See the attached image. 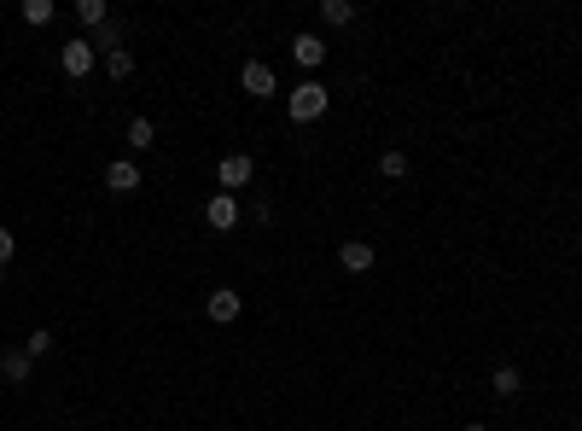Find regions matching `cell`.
I'll list each match as a JSON object with an SVG mask.
<instances>
[{"instance_id":"277c9868","label":"cell","mask_w":582,"mask_h":431,"mask_svg":"<svg viewBox=\"0 0 582 431\" xmlns=\"http://www.w3.org/2000/svg\"><path fill=\"white\" fill-rule=\"evenodd\" d=\"M251 175H256L251 152H228V157L216 164V181H221V193H233V199H239V187H251Z\"/></svg>"},{"instance_id":"5bb4252c","label":"cell","mask_w":582,"mask_h":431,"mask_svg":"<svg viewBox=\"0 0 582 431\" xmlns=\"http://www.w3.org/2000/svg\"><path fill=\"white\" fill-rule=\"evenodd\" d=\"M105 76H111V82H129V76H134V53H129V47L105 53Z\"/></svg>"},{"instance_id":"ba28073f","label":"cell","mask_w":582,"mask_h":431,"mask_svg":"<svg viewBox=\"0 0 582 431\" xmlns=\"http://www.w3.org/2000/svg\"><path fill=\"white\" fill-rule=\"evenodd\" d=\"M291 58H297V65H303V70H315V65H327V41H320V35H291Z\"/></svg>"},{"instance_id":"9a60e30c","label":"cell","mask_w":582,"mask_h":431,"mask_svg":"<svg viewBox=\"0 0 582 431\" xmlns=\"http://www.w3.org/2000/svg\"><path fill=\"white\" fill-rule=\"evenodd\" d=\"M355 18V6L350 0H320V23H332V30H344V23Z\"/></svg>"},{"instance_id":"5b68a950","label":"cell","mask_w":582,"mask_h":431,"mask_svg":"<svg viewBox=\"0 0 582 431\" xmlns=\"http://www.w3.org/2000/svg\"><path fill=\"white\" fill-rule=\"evenodd\" d=\"M105 187L117 193V199L140 193V164H134V157H111V164H105Z\"/></svg>"},{"instance_id":"8fae6325","label":"cell","mask_w":582,"mask_h":431,"mask_svg":"<svg viewBox=\"0 0 582 431\" xmlns=\"http://www.w3.org/2000/svg\"><path fill=\"white\" fill-rule=\"evenodd\" d=\"M489 385L501 391V397H518V391H524V373H518L513 362H501V367H495V373H489Z\"/></svg>"},{"instance_id":"e0dca14e","label":"cell","mask_w":582,"mask_h":431,"mask_svg":"<svg viewBox=\"0 0 582 431\" xmlns=\"http://www.w3.org/2000/svg\"><path fill=\"white\" fill-rule=\"evenodd\" d=\"M23 23H35V30L53 23V0H23Z\"/></svg>"},{"instance_id":"4fadbf2b","label":"cell","mask_w":582,"mask_h":431,"mask_svg":"<svg viewBox=\"0 0 582 431\" xmlns=\"http://www.w3.org/2000/svg\"><path fill=\"white\" fill-rule=\"evenodd\" d=\"M152 140H157L152 117H134V122H129V152H152Z\"/></svg>"},{"instance_id":"7a4b0ae2","label":"cell","mask_w":582,"mask_h":431,"mask_svg":"<svg viewBox=\"0 0 582 431\" xmlns=\"http://www.w3.org/2000/svg\"><path fill=\"white\" fill-rule=\"evenodd\" d=\"M94 65H99V47H94V41H82V35H76V41H65V47H58V70H65L70 82H82Z\"/></svg>"},{"instance_id":"7c38bea8","label":"cell","mask_w":582,"mask_h":431,"mask_svg":"<svg viewBox=\"0 0 582 431\" xmlns=\"http://www.w3.org/2000/svg\"><path fill=\"white\" fill-rule=\"evenodd\" d=\"M379 175H385V181H402L407 175V152H402V146H385V152H379Z\"/></svg>"},{"instance_id":"d6986e66","label":"cell","mask_w":582,"mask_h":431,"mask_svg":"<svg viewBox=\"0 0 582 431\" xmlns=\"http://www.w3.org/2000/svg\"><path fill=\"white\" fill-rule=\"evenodd\" d=\"M12 256H18V239H12V228H0V268H6Z\"/></svg>"},{"instance_id":"8992f818","label":"cell","mask_w":582,"mask_h":431,"mask_svg":"<svg viewBox=\"0 0 582 431\" xmlns=\"http://www.w3.org/2000/svg\"><path fill=\"white\" fill-rule=\"evenodd\" d=\"M204 315L216 327H228V321H239V315H245V298L233 286H216V292H210V303H204Z\"/></svg>"},{"instance_id":"3957f363","label":"cell","mask_w":582,"mask_h":431,"mask_svg":"<svg viewBox=\"0 0 582 431\" xmlns=\"http://www.w3.org/2000/svg\"><path fill=\"white\" fill-rule=\"evenodd\" d=\"M239 88L251 94V100H274V94H280V76H274V65H263V58H245V70H239Z\"/></svg>"},{"instance_id":"9c48e42d","label":"cell","mask_w":582,"mask_h":431,"mask_svg":"<svg viewBox=\"0 0 582 431\" xmlns=\"http://www.w3.org/2000/svg\"><path fill=\"white\" fill-rule=\"evenodd\" d=\"M338 268L367 274V268H373V245H367V239H344V245H338Z\"/></svg>"},{"instance_id":"2e32d148","label":"cell","mask_w":582,"mask_h":431,"mask_svg":"<svg viewBox=\"0 0 582 431\" xmlns=\"http://www.w3.org/2000/svg\"><path fill=\"white\" fill-rule=\"evenodd\" d=\"M76 18L88 23V30H105V23H111V12H105V0H76Z\"/></svg>"},{"instance_id":"52a82bcc","label":"cell","mask_w":582,"mask_h":431,"mask_svg":"<svg viewBox=\"0 0 582 431\" xmlns=\"http://www.w3.org/2000/svg\"><path fill=\"white\" fill-rule=\"evenodd\" d=\"M204 221H210L216 233L239 228V199H233V193H210V204H204Z\"/></svg>"},{"instance_id":"6da1fadb","label":"cell","mask_w":582,"mask_h":431,"mask_svg":"<svg viewBox=\"0 0 582 431\" xmlns=\"http://www.w3.org/2000/svg\"><path fill=\"white\" fill-rule=\"evenodd\" d=\"M332 111V88L327 82H297L291 88V122H320Z\"/></svg>"},{"instance_id":"30bf717a","label":"cell","mask_w":582,"mask_h":431,"mask_svg":"<svg viewBox=\"0 0 582 431\" xmlns=\"http://www.w3.org/2000/svg\"><path fill=\"white\" fill-rule=\"evenodd\" d=\"M30 367H35L30 350H6V355H0V373H6L12 385H23V379H30Z\"/></svg>"},{"instance_id":"ffe728a7","label":"cell","mask_w":582,"mask_h":431,"mask_svg":"<svg viewBox=\"0 0 582 431\" xmlns=\"http://www.w3.org/2000/svg\"><path fill=\"white\" fill-rule=\"evenodd\" d=\"M461 431H489V426H484V420H472V426H461Z\"/></svg>"},{"instance_id":"ac0fdd59","label":"cell","mask_w":582,"mask_h":431,"mask_svg":"<svg viewBox=\"0 0 582 431\" xmlns=\"http://www.w3.org/2000/svg\"><path fill=\"white\" fill-rule=\"evenodd\" d=\"M23 350H30V355H47V350H53V332H47V327H35L30 338H23Z\"/></svg>"}]
</instances>
